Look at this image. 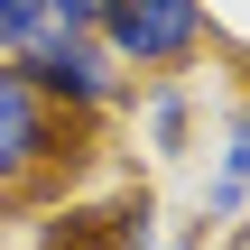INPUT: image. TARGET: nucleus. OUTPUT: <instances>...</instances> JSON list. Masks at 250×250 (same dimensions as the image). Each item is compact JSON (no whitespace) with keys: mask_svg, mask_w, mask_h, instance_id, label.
Listing matches in <instances>:
<instances>
[{"mask_svg":"<svg viewBox=\"0 0 250 250\" xmlns=\"http://www.w3.org/2000/svg\"><path fill=\"white\" fill-rule=\"evenodd\" d=\"M93 37L111 46L121 74H176L213 46V9L204 0H102Z\"/></svg>","mask_w":250,"mask_h":250,"instance_id":"obj_1","label":"nucleus"},{"mask_svg":"<svg viewBox=\"0 0 250 250\" xmlns=\"http://www.w3.org/2000/svg\"><path fill=\"white\" fill-rule=\"evenodd\" d=\"M9 65H19V74H28V93H37V102H56L65 121H83V111H111V102H121V65H111V46H102V37H83V28H37Z\"/></svg>","mask_w":250,"mask_h":250,"instance_id":"obj_2","label":"nucleus"},{"mask_svg":"<svg viewBox=\"0 0 250 250\" xmlns=\"http://www.w3.org/2000/svg\"><path fill=\"white\" fill-rule=\"evenodd\" d=\"M56 158H74V121H65L56 102H37V93H28V74L0 56V186L46 176Z\"/></svg>","mask_w":250,"mask_h":250,"instance_id":"obj_3","label":"nucleus"},{"mask_svg":"<svg viewBox=\"0 0 250 250\" xmlns=\"http://www.w3.org/2000/svg\"><path fill=\"white\" fill-rule=\"evenodd\" d=\"M250 204V93L223 111V167L204 176V223H232Z\"/></svg>","mask_w":250,"mask_h":250,"instance_id":"obj_4","label":"nucleus"},{"mask_svg":"<svg viewBox=\"0 0 250 250\" xmlns=\"http://www.w3.org/2000/svg\"><path fill=\"white\" fill-rule=\"evenodd\" d=\"M139 130H148V148H158V158H176V148H186V130H195V83H186V74H158V83L139 93Z\"/></svg>","mask_w":250,"mask_h":250,"instance_id":"obj_5","label":"nucleus"},{"mask_svg":"<svg viewBox=\"0 0 250 250\" xmlns=\"http://www.w3.org/2000/svg\"><path fill=\"white\" fill-rule=\"evenodd\" d=\"M37 28H46V0H0V56H19Z\"/></svg>","mask_w":250,"mask_h":250,"instance_id":"obj_6","label":"nucleus"},{"mask_svg":"<svg viewBox=\"0 0 250 250\" xmlns=\"http://www.w3.org/2000/svg\"><path fill=\"white\" fill-rule=\"evenodd\" d=\"M93 19H102V0H46V28H83L93 37Z\"/></svg>","mask_w":250,"mask_h":250,"instance_id":"obj_7","label":"nucleus"},{"mask_svg":"<svg viewBox=\"0 0 250 250\" xmlns=\"http://www.w3.org/2000/svg\"><path fill=\"white\" fill-rule=\"evenodd\" d=\"M121 250H195V241H158V232H148V213H139V223H130V241Z\"/></svg>","mask_w":250,"mask_h":250,"instance_id":"obj_8","label":"nucleus"}]
</instances>
